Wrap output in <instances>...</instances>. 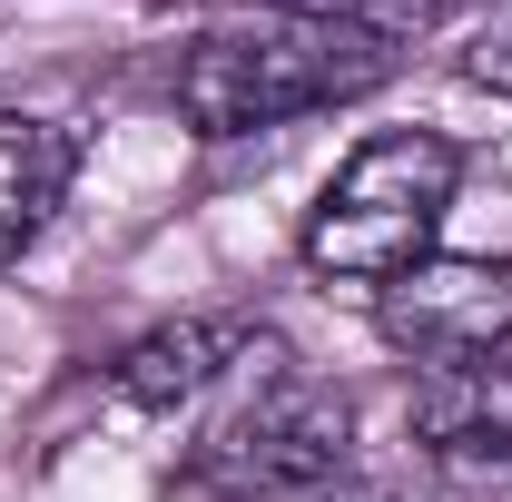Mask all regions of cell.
Instances as JSON below:
<instances>
[{"mask_svg": "<svg viewBox=\"0 0 512 502\" xmlns=\"http://www.w3.org/2000/svg\"><path fill=\"white\" fill-rule=\"evenodd\" d=\"M414 443L453 493H512V365H424L414 375Z\"/></svg>", "mask_w": 512, "mask_h": 502, "instance_id": "obj_5", "label": "cell"}, {"mask_svg": "<svg viewBox=\"0 0 512 502\" xmlns=\"http://www.w3.org/2000/svg\"><path fill=\"white\" fill-rule=\"evenodd\" d=\"M237 394L207 414L188 443V483L217 502H316L355 463V394L316 365H296L286 345H256L237 365Z\"/></svg>", "mask_w": 512, "mask_h": 502, "instance_id": "obj_2", "label": "cell"}, {"mask_svg": "<svg viewBox=\"0 0 512 502\" xmlns=\"http://www.w3.org/2000/svg\"><path fill=\"white\" fill-rule=\"evenodd\" d=\"M316 502H414V493H394V483H335V493H316Z\"/></svg>", "mask_w": 512, "mask_h": 502, "instance_id": "obj_10", "label": "cell"}, {"mask_svg": "<svg viewBox=\"0 0 512 502\" xmlns=\"http://www.w3.org/2000/svg\"><path fill=\"white\" fill-rule=\"evenodd\" d=\"M453 188H463V148L444 128H384L325 178L296 256L325 286H394L404 266L434 256V227H444Z\"/></svg>", "mask_w": 512, "mask_h": 502, "instance_id": "obj_3", "label": "cell"}, {"mask_svg": "<svg viewBox=\"0 0 512 502\" xmlns=\"http://www.w3.org/2000/svg\"><path fill=\"white\" fill-rule=\"evenodd\" d=\"M256 345H266L256 315H178V325H148L138 345H119L109 384H119L138 414H178V404H197V394H217Z\"/></svg>", "mask_w": 512, "mask_h": 502, "instance_id": "obj_6", "label": "cell"}, {"mask_svg": "<svg viewBox=\"0 0 512 502\" xmlns=\"http://www.w3.org/2000/svg\"><path fill=\"white\" fill-rule=\"evenodd\" d=\"M266 10H316V20H345V30H375V40H414V30H434V20H453L463 0H266Z\"/></svg>", "mask_w": 512, "mask_h": 502, "instance_id": "obj_8", "label": "cell"}, {"mask_svg": "<svg viewBox=\"0 0 512 502\" xmlns=\"http://www.w3.org/2000/svg\"><path fill=\"white\" fill-rule=\"evenodd\" d=\"M375 335L394 355H414V365H483V355H503L512 345V256L434 247L394 286H375Z\"/></svg>", "mask_w": 512, "mask_h": 502, "instance_id": "obj_4", "label": "cell"}, {"mask_svg": "<svg viewBox=\"0 0 512 502\" xmlns=\"http://www.w3.org/2000/svg\"><path fill=\"white\" fill-rule=\"evenodd\" d=\"M394 40L375 30H345V20H316V10H266L247 0L237 20L197 30L178 50V119L197 138H256V128H286V119H316V109H345L394 79Z\"/></svg>", "mask_w": 512, "mask_h": 502, "instance_id": "obj_1", "label": "cell"}, {"mask_svg": "<svg viewBox=\"0 0 512 502\" xmlns=\"http://www.w3.org/2000/svg\"><path fill=\"white\" fill-rule=\"evenodd\" d=\"M69 178H79V128L40 109H0V276L50 237Z\"/></svg>", "mask_w": 512, "mask_h": 502, "instance_id": "obj_7", "label": "cell"}, {"mask_svg": "<svg viewBox=\"0 0 512 502\" xmlns=\"http://www.w3.org/2000/svg\"><path fill=\"white\" fill-rule=\"evenodd\" d=\"M463 79H473V89H493V99H512V0L473 30V40H463Z\"/></svg>", "mask_w": 512, "mask_h": 502, "instance_id": "obj_9", "label": "cell"}]
</instances>
